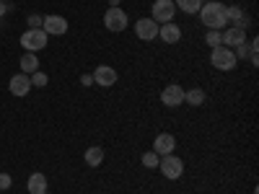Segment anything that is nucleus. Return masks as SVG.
<instances>
[{"label": "nucleus", "mask_w": 259, "mask_h": 194, "mask_svg": "<svg viewBox=\"0 0 259 194\" xmlns=\"http://www.w3.org/2000/svg\"><path fill=\"white\" fill-rule=\"evenodd\" d=\"M161 104L163 106H182L184 104V88L177 85V83H168L161 91Z\"/></svg>", "instance_id": "obj_9"}, {"label": "nucleus", "mask_w": 259, "mask_h": 194, "mask_svg": "<svg viewBox=\"0 0 259 194\" xmlns=\"http://www.w3.org/2000/svg\"><path fill=\"white\" fill-rule=\"evenodd\" d=\"M47 41H50V36L41 29H26L24 36H21V47L26 52H39V50L47 47Z\"/></svg>", "instance_id": "obj_4"}, {"label": "nucleus", "mask_w": 259, "mask_h": 194, "mask_svg": "<svg viewBox=\"0 0 259 194\" xmlns=\"http://www.w3.org/2000/svg\"><path fill=\"white\" fill-rule=\"evenodd\" d=\"M226 8H228V6H223L221 0H212V3H202V8H200V21H202V26L221 31V29L228 24Z\"/></svg>", "instance_id": "obj_1"}, {"label": "nucleus", "mask_w": 259, "mask_h": 194, "mask_svg": "<svg viewBox=\"0 0 259 194\" xmlns=\"http://www.w3.org/2000/svg\"><path fill=\"white\" fill-rule=\"evenodd\" d=\"M91 78H94L96 85H101V88H112L119 75H117V70L112 68V65H99V68L91 73Z\"/></svg>", "instance_id": "obj_7"}, {"label": "nucleus", "mask_w": 259, "mask_h": 194, "mask_svg": "<svg viewBox=\"0 0 259 194\" xmlns=\"http://www.w3.org/2000/svg\"><path fill=\"white\" fill-rule=\"evenodd\" d=\"M221 34H223V47H228V50H233V47H239V44H244V41H246V31L244 29H236V26H231V29H226Z\"/></svg>", "instance_id": "obj_13"}, {"label": "nucleus", "mask_w": 259, "mask_h": 194, "mask_svg": "<svg viewBox=\"0 0 259 194\" xmlns=\"http://www.w3.org/2000/svg\"><path fill=\"white\" fill-rule=\"evenodd\" d=\"M109 8H119V0H109Z\"/></svg>", "instance_id": "obj_29"}, {"label": "nucleus", "mask_w": 259, "mask_h": 194, "mask_svg": "<svg viewBox=\"0 0 259 194\" xmlns=\"http://www.w3.org/2000/svg\"><path fill=\"white\" fill-rule=\"evenodd\" d=\"M41 24H45V16H39V13L29 16V29H41Z\"/></svg>", "instance_id": "obj_25"}, {"label": "nucleus", "mask_w": 259, "mask_h": 194, "mask_svg": "<svg viewBox=\"0 0 259 194\" xmlns=\"http://www.w3.org/2000/svg\"><path fill=\"white\" fill-rule=\"evenodd\" d=\"M104 26L109 31H114V34H119V31H124L130 26V18H127V13L122 8H109L104 13Z\"/></svg>", "instance_id": "obj_6"}, {"label": "nucleus", "mask_w": 259, "mask_h": 194, "mask_svg": "<svg viewBox=\"0 0 259 194\" xmlns=\"http://www.w3.org/2000/svg\"><path fill=\"white\" fill-rule=\"evenodd\" d=\"M236 55H233V50H228V47H212L210 50V65L215 70H223V73H228V70H233L236 68Z\"/></svg>", "instance_id": "obj_2"}, {"label": "nucleus", "mask_w": 259, "mask_h": 194, "mask_svg": "<svg viewBox=\"0 0 259 194\" xmlns=\"http://www.w3.org/2000/svg\"><path fill=\"white\" fill-rule=\"evenodd\" d=\"M8 8H11V6L6 3V0H0V18H3V16H6V11H8Z\"/></svg>", "instance_id": "obj_27"}, {"label": "nucleus", "mask_w": 259, "mask_h": 194, "mask_svg": "<svg viewBox=\"0 0 259 194\" xmlns=\"http://www.w3.org/2000/svg\"><path fill=\"white\" fill-rule=\"evenodd\" d=\"M8 91H11L16 99H24V96L31 91V80H29V75H26V73L13 75V78H11V83H8Z\"/></svg>", "instance_id": "obj_12"}, {"label": "nucleus", "mask_w": 259, "mask_h": 194, "mask_svg": "<svg viewBox=\"0 0 259 194\" xmlns=\"http://www.w3.org/2000/svg\"><path fill=\"white\" fill-rule=\"evenodd\" d=\"M174 6H177V8H182L184 13H200L202 0H174Z\"/></svg>", "instance_id": "obj_20"}, {"label": "nucleus", "mask_w": 259, "mask_h": 194, "mask_svg": "<svg viewBox=\"0 0 259 194\" xmlns=\"http://www.w3.org/2000/svg\"><path fill=\"white\" fill-rule=\"evenodd\" d=\"M205 41H207V47L212 50V47H221L223 44V34L221 31H215V29H210L207 34H205Z\"/></svg>", "instance_id": "obj_21"}, {"label": "nucleus", "mask_w": 259, "mask_h": 194, "mask_svg": "<svg viewBox=\"0 0 259 194\" xmlns=\"http://www.w3.org/2000/svg\"><path fill=\"white\" fill-rule=\"evenodd\" d=\"M233 55H236V60H251L249 41H244V44H239V47H233Z\"/></svg>", "instance_id": "obj_23"}, {"label": "nucleus", "mask_w": 259, "mask_h": 194, "mask_svg": "<svg viewBox=\"0 0 259 194\" xmlns=\"http://www.w3.org/2000/svg\"><path fill=\"white\" fill-rule=\"evenodd\" d=\"M80 83H83V85H94V78H91V75H80Z\"/></svg>", "instance_id": "obj_28"}, {"label": "nucleus", "mask_w": 259, "mask_h": 194, "mask_svg": "<svg viewBox=\"0 0 259 194\" xmlns=\"http://www.w3.org/2000/svg\"><path fill=\"white\" fill-rule=\"evenodd\" d=\"M36 70H39V57H36V52H26L24 57H21V73L31 75V73H36Z\"/></svg>", "instance_id": "obj_17"}, {"label": "nucleus", "mask_w": 259, "mask_h": 194, "mask_svg": "<svg viewBox=\"0 0 259 194\" xmlns=\"http://www.w3.org/2000/svg\"><path fill=\"white\" fill-rule=\"evenodd\" d=\"M140 161H143V166H145V168H158V161H161V156H156L153 150H148V153H145Z\"/></svg>", "instance_id": "obj_24"}, {"label": "nucleus", "mask_w": 259, "mask_h": 194, "mask_svg": "<svg viewBox=\"0 0 259 194\" xmlns=\"http://www.w3.org/2000/svg\"><path fill=\"white\" fill-rule=\"evenodd\" d=\"M135 34L143 41H153L158 36V24H156L153 18H140L138 24H135Z\"/></svg>", "instance_id": "obj_11"}, {"label": "nucleus", "mask_w": 259, "mask_h": 194, "mask_svg": "<svg viewBox=\"0 0 259 194\" xmlns=\"http://www.w3.org/2000/svg\"><path fill=\"white\" fill-rule=\"evenodd\" d=\"M177 150V137L171 135V132H161V135H156V140H153V153L156 156H168V153H174Z\"/></svg>", "instance_id": "obj_10"}, {"label": "nucleus", "mask_w": 259, "mask_h": 194, "mask_svg": "<svg viewBox=\"0 0 259 194\" xmlns=\"http://www.w3.org/2000/svg\"><path fill=\"white\" fill-rule=\"evenodd\" d=\"M174 13H177L174 0H156L153 8H150V18H153L156 24H171V21H174Z\"/></svg>", "instance_id": "obj_5"}, {"label": "nucleus", "mask_w": 259, "mask_h": 194, "mask_svg": "<svg viewBox=\"0 0 259 194\" xmlns=\"http://www.w3.org/2000/svg\"><path fill=\"white\" fill-rule=\"evenodd\" d=\"M158 166H161V174H163L168 181H177V179H182V174H184V161H182L179 156H174V153L161 156Z\"/></svg>", "instance_id": "obj_3"}, {"label": "nucleus", "mask_w": 259, "mask_h": 194, "mask_svg": "<svg viewBox=\"0 0 259 194\" xmlns=\"http://www.w3.org/2000/svg\"><path fill=\"white\" fill-rule=\"evenodd\" d=\"M41 31H45L47 36H62V34H68V18H65V16H45Z\"/></svg>", "instance_id": "obj_8"}, {"label": "nucleus", "mask_w": 259, "mask_h": 194, "mask_svg": "<svg viewBox=\"0 0 259 194\" xmlns=\"http://www.w3.org/2000/svg\"><path fill=\"white\" fill-rule=\"evenodd\" d=\"M11 184H13V181H11V176H8V174H0V191L11 189Z\"/></svg>", "instance_id": "obj_26"}, {"label": "nucleus", "mask_w": 259, "mask_h": 194, "mask_svg": "<svg viewBox=\"0 0 259 194\" xmlns=\"http://www.w3.org/2000/svg\"><path fill=\"white\" fill-rule=\"evenodd\" d=\"M26 186H29L31 194H45L47 191V176L45 174H31L29 181H26Z\"/></svg>", "instance_id": "obj_16"}, {"label": "nucleus", "mask_w": 259, "mask_h": 194, "mask_svg": "<svg viewBox=\"0 0 259 194\" xmlns=\"http://www.w3.org/2000/svg\"><path fill=\"white\" fill-rule=\"evenodd\" d=\"M85 163H89L91 168H99V166L104 163V150H101L99 145L89 148V150H85Z\"/></svg>", "instance_id": "obj_18"}, {"label": "nucleus", "mask_w": 259, "mask_h": 194, "mask_svg": "<svg viewBox=\"0 0 259 194\" xmlns=\"http://www.w3.org/2000/svg\"><path fill=\"white\" fill-rule=\"evenodd\" d=\"M226 18L231 21V24H233L236 29H246V26H249V18H246V13H244L241 8H236V6L226 8Z\"/></svg>", "instance_id": "obj_15"}, {"label": "nucleus", "mask_w": 259, "mask_h": 194, "mask_svg": "<svg viewBox=\"0 0 259 194\" xmlns=\"http://www.w3.org/2000/svg\"><path fill=\"white\" fill-rule=\"evenodd\" d=\"M29 80H31V85H36V88H45V85L50 83V75L41 73V70H36V73L29 75Z\"/></svg>", "instance_id": "obj_22"}, {"label": "nucleus", "mask_w": 259, "mask_h": 194, "mask_svg": "<svg viewBox=\"0 0 259 194\" xmlns=\"http://www.w3.org/2000/svg\"><path fill=\"white\" fill-rule=\"evenodd\" d=\"M158 36H161V41H166V44H177V41L182 39V29L174 24V21H171V24H161Z\"/></svg>", "instance_id": "obj_14"}, {"label": "nucleus", "mask_w": 259, "mask_h": 194, "mask_svg": "<svg viewBox=\"0 0 259 194\" xmlns=\"http://www.w3.org/2000/svg\"><path fill=\"white\" fill-rule=\"evenodd\" d=\"M184 101L189 106H202L205 104V91L202 88H189V91H184Z\"/></svg>", "instance_id": "obj_19"}, {"label": "nucleus", "mask_w": 259, "mask_h": 194, "mask_svg": "<svg viewBox=\"0 0 259 194\" xmlns=\"http://www.w3.org/2000/svg\"><path fill=\"white\" fill-rule=\"evenodd\" d=\"M202 3H212V0H202Z\"/></svg>", "instance_id": "obj_30"}]
</instances>
